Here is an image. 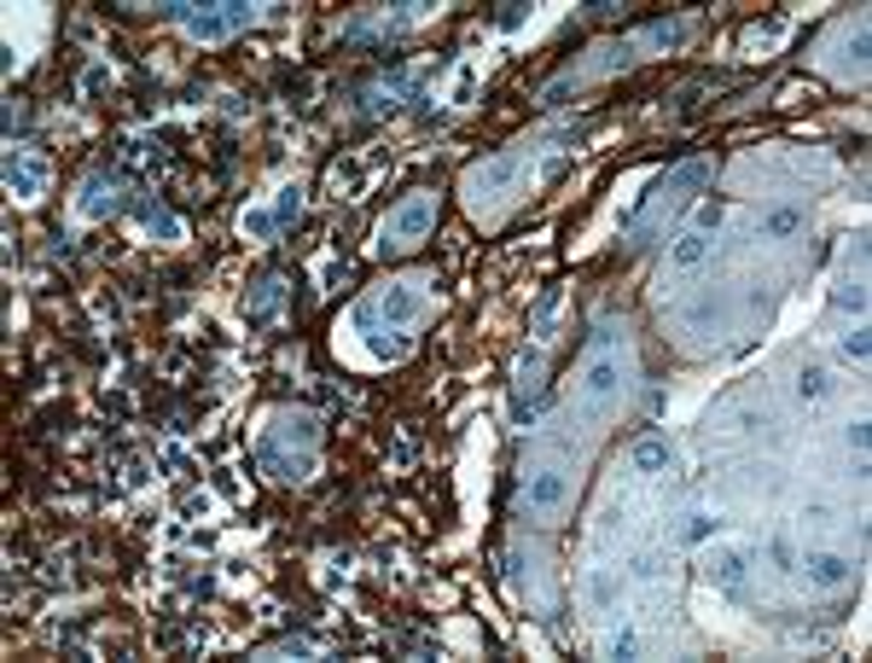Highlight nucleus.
I'll list each match as a JSON object with an SVG mask.
<instances>
[{
  "label": "nucleus",
  "mask_w": 872,
  "mask_h": 663,
  "mask_svg": "<svg viewBox=\"0 0 872 663\" xmlns=\"http://www.w3.org/2000/svg\"><path fill=\"white\" fill-rule=\"evenodd\" d=\"M686 36V18H663V23H646V30H634V36H605L587 47V59H576L564 76H553L547 93L542 99H564L571 88H587V82H605V76H623L634 70L640 59L652 53V47H675Z\"/></svg>",
  "instance_id": "nucleus-1"
},
{
  "label": "nucleus",
  "mask_w": 872,
  "mask_h": 663,
  "mask_svg": "<svg viewBox=\"0 0 872 663\" xmlns=\"http://www.w3.org/2000/svg\"><path fill=\"white\" fill-rule=\"evenodd\" d=\"M535 158H542V140H518L512 151H501V158L466 169V181H459V192H466V210H472V216H501L506 204H518V198L547 175V169H535Z\"/></svg>",
  "instance_id": "nucleus-2"
},
{
  "label": "nucleus",
  "mask_w": 872,
  "mask_h": 663,
  "mask_svg": "<svg viewBox=\"0 0 872 663\" xmlns=\"http://www.w3.org/2000/svg\"><path fill=\"white\" fill-rule=\"evenodd\" d=\"M710 181V158H686L675 175H663V181L646 192L628 210V245L640 250V245H652V239H663V227H670V216H681L686 204H692V192H698Z\"/></svg>",
  "instance_id": "nucleus-3"
},
{
  "label": "nucleus",
  "mask_w": 872,
  "mask_h": 663,
  "mask_svg": "<svg viewBox=\"0 0 872 663\" xmlns=\"http://www.w3.org/2000/svg\"><path fill=\"white\" fill-rule=\"evenodd\" d=\"M628 390V344H594L582 362V378H576V402H571V419L594 425V419H611L617 402Z\"/></svg>",
  "instance_id": "nucleus-4"
},
{
  "label": "nucleus",
  "mask_w": 872,
  "mask_h": 663,
  "mask_svg": "<svg viewBox=\"0 0 872 663\" xmlns=\"http://www.w3.org/2000/svg\"><path fill=\"white\" fill-rule=\"evenodd\" d=\"M430 286H436L430 274H402V279H390V286H378L373 297L355 303V326L373 338V332H402V326L425 320V315H430Z\"/></svg>",
  "instance_id": "nucleus-5"
},
{
  "label": "nucleus",
  "mask_w": 872,
  "mask_h": 663,
  "mask_svg": "<svg viewBox=\"0 0 872 663\" xmlns=\"http://www.w3.org/2000/svg\"><path fill=\"white\" fill-rule=\"evenodd\" d=\"M192 41L204 47H216V41H234L239 30H250L256 18H262V7H250V0H216V7H192V0H169L164 7Z\"/></svg>",
  "instance_id": "nucleus-6"
},
{
  "label": "nucleus",
  "mask_w": 872,
  "mask_h": 663,
  "mask_svg": "<svg viewBox=\"0 0 872 663\" xmlns=\"http://www.w3.org/2000/svg\"><path fill=\"white\" fill-rule=\"evenodd\" d=\"M436 227V192H407L402 204H390V216L378 221V257H407L419 250Z\"/></svg>",
  "instance_id": "nucleus-7"
},
{
  "label": "nucleus",
  "mask_w": 872,
  "mask_h": 663,
  "mask_svg": "<svg viewBox=\"0 0 872 663\" xmlns=\"http://www.w3.org/2000/svg\"><path fill=\"white\" fill-rule=\"evenodd\" d=\"M256 448H279V454H320V419L309 414V407H279V414L268 419L262 431V443Z\"/></svg>",
  "instance_id": "nucleus-8"
},
{
  "label": "nucleus",
  "mask_w": 872,
  "mask_h": 663,
  "mask_svg": "<svg viewBox=\"0 0 872 663\" xmlns=\"http://www.w3.org/2000/svg\"><path fill=\"white\" fill-rule=\"evenodd\" d=\"M564 501H571V472H564V466H535L524 477V506H529V513H564Z\"/></svg>",
  "instance_id": "nucleus-9"
},
{
  "label": "nucleus",
  "mask_w": 872,
  "mask_h": 663,
  "mask_svg": "<svg viewBox=\"0 0 872 663\" xmlns=\"http://www.w3.org/2000/svg\"><path fill=\"white\" fill-rule=\"evenodd\" d=\"M47 181H53V169H47V158H36V151H23V146H12L7 151V192L12 198H41L47 192Z\"/></svg>",
  "instance_id": "nucleus-10"
},
{
  "label": "nucleus",
  "mask_w": 872,
  "mask_h": 663,
  "mask_svg": "<svg viewBox=\"0 0 872 663\" xmlns=\"http://www.w3.org/2000/svg\"><path fill=\"white\" fill-rule=\"evenodd\" d=\"M547 385V355L542 349H524L518 367H512V396H518V425H535V396Z\"/></svg>",
  "instance_id": "nucleus-11"
},
{
  "label": "nucleus",
  "mask_w": 872,
  "mask_h": 663,
  "mask_svg": "<svg viewBox=\"0 0 872 663\" xmlns=\"http://www.w3.org/2000/svg\"><path fill=\"white\" fill-rule=\"evenodd\" d=\"M111 210H122V175L99 169V175H88L82 198H76V216H82V221H99V216H111Z\"/></svg>",
  "instance_id": "nucleus-12"
},
{
  "label": "nucleus",
  "mask_w": 872,
  "mask_h": 663,
  "mask_svg": "<svg viewBox=\"0 0 872 663\" xmlns=\"http://www.w3.org/2000/svg\"><path fill=\"white\" fill-rule=\"evenodd\" d=\"M414 82H419V70H414V65H402L396 76H378V82L367 88V99H361V111H373V117H378V111H396L402 99L414 93Z\"/></svg>",
  "instance_id": "nucleus-13"
},
{
  "label": "nucleus",
  "mask_w": 872,
  "mask_h": 663,
  "mask_svg": "<svg viewBox=\"0 0 872 663\" xmlns=\"http://www.w3.org/2000/svg\"><path fill=\"white\" fill-rule=\"evenodd\" d=\"M430 7L425 0H414V7H402V12H384V18H367V23H349V41H367V36H402V30H414V23H425Z\"/></svg>",
  "instance_id": "nucleus-14"
},
{
  "label": "nucleus",
  "mask_w": 872,
  "mask_h": 663,
  "mask_svg": "<svg viewBox=\"0 0 872 663\" xmlns=\"http://www.w3.org/2000/svg\"><path fill=\"white\" fill-rule=\"evenodd\" d=\"M256 466L274 483H309L315 477V454H279V448H256Z\"/></svg>",
  "instance_id": "nucleus-15"
},
{
  "label": "nucleus",
  "mask_w": 872,
  "mask_h": 663,
  "mask_svg": "<svg viewBox=\"0 0 872 663\" xmlns=\"http://www.w3.org/2000/svg\"><path fill=\"white\" fill-rule=\"evenodd\" d=\"M803 576H809V588H826L832 594V588H843V582L855 576V565L843 553H809L803 558Z\"/></svg>",
  "instance_id": "nucleus-16"
},
{
  "label": "nucleus",
  "mask_w": 872,
  "mask_h": 663,
  "mask_svg": "<svg viewBox=\"0 0 872 663\" xmlns=\"http://www.w3.org/2000/svg\"><path fill=\"white\" fill-rule=\"evenodd\" d=\"M279 303H286V279L268 274V279H256V291H250L245 309H250V320H256V326H268V320L279 315Z\"/></svg>",
  "instance_id": "nucleus-17"
},
{
  "label": "nucleus",
  "mask_w": 872,
  "mask_h": 663,
  "mask_svg": "<svg viewBox=\"0 0 872 663\" xmlns=\"http://www.w3.org/2000/svg\"><path fill=\"white\" fill-rule=\"evenodd\" d=\"M140 221H146L158 239H181V234H187V227H181V216H175L164 198H140Z\"/></svg>",
  "instance_id": "nucleus-18"
},
{
  "label": "nucleus",
  "mask_w": 872,
  "mask_h": 663,
  "mask_svg": "<svg viewBox=\"0 0 872 663\" xmlns=\"http://www.w3.org/2000/svg\"><path fill=\"white\" fill-rule=\"evenodd\" d=\"M710 245H715L710 234H692V227H686V234L670 245V268H681V274H686V268H698V263L710 257Z\"/></svg>",
  "instance_id": "nucleus-19"
},
{
  "label": "nucleus",
  "mask_w": 872,
  "mask_h": 663,
  "mask_svg": "<svg viewBox=\"0 0 872 663\" xmlns=\"http://www.w3.org/2000/svg\"><path fill=\"white\" fill-rule=\"evenodd\" d=\"M634 472H646V477H657V472H670V461H675V448L663 443V437H646V443H634Z\"/></svg>",
  "instance_id": "nucleus-20"
},
{
  "label": "nucleus",
  "mask_w": 872,
  "mask_h": 663,
  "mask_svg": "<svg viewBox=\"0 0 872 663\" xmlns=\"http://www.w3.org/2000/svg\"><path fill=\"white\" fill-rule=\"evenodd\" d=\"M797 227H803V210H797V204H780V210L762 216V239H791Z\"/></svg>",
  "instance_id": "nucleus-21"
},
{
  "label": "nucleus",
  "mask_w": 872,
  "mask_h": 663,
  "mask_svg": "<svg viewBox=\"0 0 872 663\" xmlns=\"http://www.w3.org/2000/svg\"><path fill=\"white\" fill-rule=\"evenodd\" d=\"M745 565H751V553H745V547H727V553H715V558H710V576L733 588V582H745Z\"/></svg>",
  "instance_id": "nucleus-22"
},
{
  "label": "nucleus",
  "mask_w": 872,
  "mask_h": 663,
  "mask_svg": "<svg viewBox=\"0 0 872 663\" xmlns=\"http://www.w3.org/2000/svg\"><path fill=\"white\" fill-rule=\"evenodd\" d=\"M239 234H245V239H274V234H279V216H274V210H245V216H239Z\"/></svg>",
  "instance_id": "nucleus-23"
},
{
  "label": "nucleus",
  "mask_w": 872,
  "mask_h": 663,
  "mask_svg": "<svg viewBox=\"0 0 872 663\" xmlns=\"http://www.w3.org/2000/svg\"><path fill=\"white\" fill-rule=\"evenodd\" d=\"M797 396H803V402L826 396V373H820V367H803V373H797Z\"/></svg>",
  "instance_id": "nucleus-24"
},
{
  "label": "nucleus",
  "mask_w": 872,
  "mask_h": 663,
  "mask_svg": "<svg viewBox=\"0 0 872 663\" xmlns=\"http://www.w3.org/2000/svg\"><path fill=\"white\" fill-rule=\"evenodd\" d=\"M303 210V187H279V204H274V216H279V227H286L291 216Z\"/></svg>",
  "instance_id": "nucleus-25"
},
{
  "label": "nucleus",
  "mask_w": 872,
  "mask_h": 663,
  "mask_svg": "<svg viewBox=\"0 0 872 663\" xmlns=\"http://www.w3.org/2000/svg\"><path fill=\"white\" fill-rule=\"evenodd\" d=\"M587 594H594L600 605L617 600V582H611V571H594V576H587Z\"/></svg>",
  "instance_id": "nucleus-26"
},
{
  "label": "nucleus",
  "mask_w": 872,
  "mask_h": 663,
  "mask_svg": "<svg viewBox=\"0 0 872 663\" xmlns=\"http://www.w3.org/2000/svg\"><path fill=\"white\" fill-rule=\"evenodd\" d=\"M715 535V518L710 513H692V524H686V542H710Z\"/></svg>",
  "instance_id": "nucleus-27"
},
{
  "label": "nucleus",
  "mask_w": 872,
  "mask_h": 663,
  "mask_svg": "<svg viewBox=\"0 0 872 663\" xmlns=\"http://www.w3.org/2000/svg\"><path fill=\"white\" fill-rule=\"evenodd\" d=\"M715 227H722V210H715V204H698V221H692V234H715Z\"/></svg>",
  "instance_id": "nucleus-28"
},
{
  "label": "nucleus",
  "mask_w": 872,
  "mask_h": 663,
  "mask_svg": "<svg viewBox=\"0 0 872 663\" xmlns=\"http://www.w3.org/2000/svg\"><path fill=\"white\" fill-rule=\"evenodd\" d=\"M843 355H855V362H866V326L843 332Z\"/></svg>",
  "instance_id": "nucleus-29"
},
{
  "label": "nucleus",
  "mask_w": 872,
  "mask_h": 663,
  "mask_svg": "<svg viewBox=\"0 0 872 663\" xmlns=\"http://www.w3.org/2000/svg\"><path fill=\"white\" fill-rule=\"evenodd\" d=\"M850 454H855V466H861V454H866V419L850 425Z\"/></svg>",
  "instance_id": "nucleus-30"
},
{
  "label": "nucleus",
  "mask_w": 872,
  "mask_h": 663,
  "mask_svg": "<svg viewBox=\"0 0 872 663\" xmlns=\"http://www.w3.org/2000/svg\"><path fill=\"white\" fill-rule=\"evenodd\" d=\"M611 657H634V629H623L617 641H611Z\"/></svg>",
  "instance_id": "nucleus-31"
}]
</instances>
